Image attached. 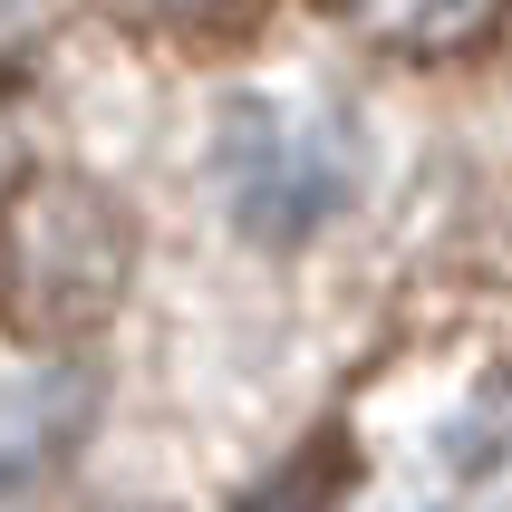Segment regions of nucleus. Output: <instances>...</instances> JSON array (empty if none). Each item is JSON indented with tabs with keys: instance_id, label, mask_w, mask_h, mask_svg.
<instances>
[{
	"instance_id": "nucleus-1",
	"label": "nucleus",
	"mask_w": 512,
	"mask_h": 512,
	"mask_svg": "<svg viewBox=\"0 0 512 512\" xmlns=\"http://www.w3.org/2000/svg\"><path fill=\"white\" fill-rule=\"evenodd\" d=\"M136 223L97 174L39 165L0 194V339L10 348H78L126 310Z\"/></svg>"
},
{
	"instance_id": "nucleus-2",
	"label": "nucleus",
	"mask_w": 512,
	"mask_h": 512,
	"mask_svg": "<svg viewBox=\"0 0 512 512\" xmlns=\"http://www.w3.org/2000/svg\"><path fill=\"white\" fill-rule=\"evenodd\" d=\"M310 10L397 68H464L512 29V0H310Z\"/></svg>"
},
{
	"instance_id": "nucleus-3",
	"label": "nucleus",
	"mask_w": 512,
	"mask_h": 512,
	"mask_svg": "<svg viewBox=\"0 0 512 512\" xmlns=\"http://www.w3.org/2000/svg\"><path fill=\"white\" fill-rule=\"evenodd\" d=\"M97 416V377L87 368H20L0 387V503L29 493L49 464H68V445Z\"/></svg>"
},
{
	"instance_id": "nucleus-4",
	"label": "nucleus",
	"mask_w": 512,
	"mask_h": 512,
	"mask_svg": "<svg viewBox=\"0 0 512 512\" xmlns=\"http://www.w3.org/2000/svg\"><path fill=\"white\" fill-rule=\"evenodd\" d=\"M126 39L145 49H174V58H223L242 49L261 20H271V0H97Z\"/></svg>"
},
{
	"instance_id": "nucleus-5",
	"label": "nucleus",
	"mask_w": 512,
	"mask_h": 512,
	"mask_svg": "<svg viewBox=\"0 0 512 512\" xmlns=\"http://www.w3.org/2000/svg\"><path fill=\"white\" fill-rule=\"evenodd\" d=\"M348 493H358V445H348V426H319L300 455H281L232 512H339Z\"/></svg>"
},
{
	"instance_id": "nucleus-6",
	"label": "nucleus",
	"mask_w": 512,
	"mask_h": 512,
	"mask_svg": "<svg viewBox=\"0 0 512 512\" xmlns=\"http://www.w3.org/2000/svg\"><path fill=\"white\" fill-rule=\"evenodd\" d=\"M503 455H512V377H503V397H493V416L464 426V464H503Z\"/></svg>"
}]
</instances>
